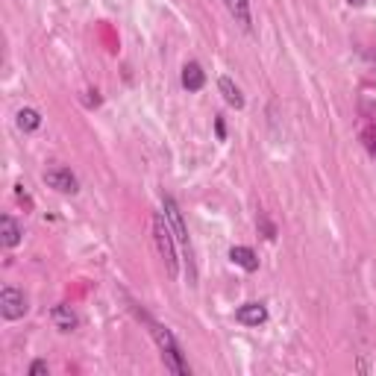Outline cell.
Here are the masks:
<instances>
[{"label": "cell", "mask_w": 376, "mask_h": 376, "mask_svg": "<svg viewBox=\"0 0 376 376\" xmlns=\"http://www.w3.org/2000/svg\"><path fill=\"white\" fill-rule=\"evenodd\" d=\"M50 321H53V327L59 330V332H74L77 330V315L71 311V306H53L50 309Z\"/></svg>", "instance_id": "cell-8"}, {"label": "cell", "mask_w": 376, "mask_h": 376, "mask_svg": "<svg viewBox=\"0 0 376 376\" xmlns=\"http://www.w3.org/2000/svg\"><path fill=\"white\" fill-rule=\"evenodd\" d=\"M21 227H18V221L12 218V215H3L0 218V238H3V244L6 247H18L21 244Z\"/></svg>", "instance_id": "cell-11"}, {"label": "cell", "mask_w": 376, "mask_h": 376, "mask_svg": "<svg viewBox=\"0 0 376 376\" xmlns=\"http://www.w3.org/2000/svg\"><path fill=\"white\" fill-rule=\"evenodd\" d=\"M182 85L188 92H200L206 85V71L197 65V62H188V65L182 68Z\"/></svg>", "instance_id": "cell-9"}, {"label": "cell", "mask_w": 376, "mask_h": 376, "mask_svg": "<svg viewBox=\"0 0 376 376\" xmlns=\"http://www.w3.org/2000/svg\"><path fill=\"white\" fill-rule=\"evenodd\" d=\"M50 373V368H47V361H33V365H30V376H47Z\"/></svg>", "instance_id": "cell-15"}, {"label": "cell", "mask_w": 376, "mask_h": 376, "mask_svg": "<svg viewBox=\"0 0 376 376\" xmlns=\"http://www.w3.org/2000/svg\"><path fill=\"white\" fill-rule=\"evenodd\" d=\"M215 130H218L221 139H227V127H223V118H218V121H215Z\"/></svg>", "instance_id": "cell-16"}, {"label": "cell", "mask_w": 376, "mask_h": 376, "mask_svg": "<svg viewBox=\"0 0 376 376\" xmlns=\"http://www.w3.org/2000/svg\"><path fill=\"white\" fill-rule=\"evenodd\" d=\"M0 315H3L6 321H18L27 315V297H24L18 288L6 285L3 291H0Z\"/></svg>", "instance_id": "cell-3"}, {"label": "cell", "mask_w": 376, "mask_h": 376, "mask_svg": "<svg viewBox=\"0 0 376 376\" xmlns=\"http://www.w3.org/2000/svg\"><path fill=\"white\" fill-rule=\"evenodd\" d=\"M230 259H232V265L244 268L247 273L259 271V256H256L250 247H232V250H230Z\"/></svg>", "instance_id": "cell-10"}, {"label": "cell", "mask_w": 376, "mask_h": 376, "mask_svg": "<svg viewBox=\"0 0 376 376\" xmlns=\"http://www.w3.org/2000/svg\"><path fill=\"white\" fill-rule=\"evenodd\" d=\"M235 321L244 323V327H259V323L268 321V309L262 303H244L241 309L235 311Z\"/></svg>", "instance_id": "cell-7"}, {"label": "cell", "mask_w": 376, "mask_h": 376, "mask_svg": "<svg viewBox=\"0 0 376 376\" xmlns=\"http://www.w3.org/2000/svg\"><path fill=\"white\" fill-rule=\"evenodd\" d=\"M350 6H365V0H347Z\"/></svg>", "instance_id": "cell-17"}, {"label": "cell", "mask_w": 376, "mask_h": 376, "mask_svg": "<svg viewBox=\"0 0 376 376\" xmlns=\"http://www.w3.org/2000/svg\"><path fill=\"white\" fill-rule=\"evenodd\" d=\"M223 6H227V12L235 18V24L244 33L253 30V12H250V0H223Z\"/></svg>", "instance_id": "cell-6"}, {"label": "cell", "mask_w": 376, "mask_h": 376, "mask_svg": "<svg viewBox=\"0 0 376 376\" xmlns=\"http://www.w3.org/2000/svg\"><path fill=\"white\" fill-rule=\"evenodd\" d=\"M153 247H156V253L162 259V265H165L168 271V277L171 280H177V273H180V265H177V250H173V238H171V223L168 218L162 215H153Z\"/></svg>", "instance_id": "cell-2"}, {"label": "cell", "mask_w": 376, "mask_h": 376, "mask_svg": "<svg viewBox=\"0 0 376 376\" xmlns=\"http://www.w3.org/2000/svg\"><path fill=\"white\" fill-rule=\"evenodd\" d=\"M44 182H47L50 188H56L59 194H77V191H80L77 177H74L68 168H62V165L47 168V171H44Z\"/></svg>", "instance_id": "cell-5"}, {"label": "cell", "mask_w": 376, "mask_h": 376, "mask_svg": "<svg viewBox=\"0 0 376 376\" xmlns=\"http://www.w3.org/2000/svg\"><path fill=\"white\" fill-rule=\"evenodd\" d=\"M150 332H153L156 338V344L162 350V361H165V368L171 373H177V376H188L191 373V368H188V361L182 359V350L177 344V338H173V332L168 327H162V323L156 321H150Z\"/></svg>", "instance_id": "cell-1"}, {"label": "cell", "mask_w": 376, "mask_h": 376, "mask_svg": "<svg viewBox=\"0 0 376 376\" xmlns=\"http://www.w3.org/2000/svg\"><path fill=\"white\" fill-rule=\"evenodd\" d=\"M18 127L24 133H33V130H39L42 127V115L35 109H21L18 112Z\"/></svg>", "instance_id": "cell-14"}, {"label": "cell", "mask_w": 376, "mask_h": 376, "mask_svg": "<svg viewBox=\"0 0 376 376\" xmlns=\"http://www.w3.org/2000/svg\"><path fill=\"white\" fill-rule=\"evenodd\" d=\"M218 89H221V94H223V100L232 106V109H241L244 106V94H241V89L230 80V77H221L218 80Z\"/></svg>", "instance_id": "cell-12"}, {"label": "cell", "mask_w": 376, "mask_h": 376, "mask_svg": "<svg viewBox=\"0 0 376 376\" xmlns=\"http://www.w3.org/2000/svg\"><path fill=\"white\" fill-rule=\"evenodd\" d=\"M162 209H165V218L171 223V230L177 232V238L185 244V250H191V235H188V227H185V221H182V212L177 206V200H173L171 194L162 197Z\"/></svg>", "instance_id": "cell-4"}, {"label": "cell", "mask_w": 376, "mask_h": 376, "mask_svg": "<svg viewBox=\"0 0 376 376\" xmlns=\"http://www.w3.org/2000/svg\"><path fill=\"white\" fill-rule=\"evenodd\" d=\"M359 139H361V144H365V150H368V156L376 162V121H368L365 127H361V133H359Z\"/></svg>", "instance_id": "cell-13"}]
</instances>
